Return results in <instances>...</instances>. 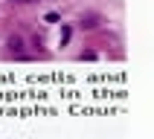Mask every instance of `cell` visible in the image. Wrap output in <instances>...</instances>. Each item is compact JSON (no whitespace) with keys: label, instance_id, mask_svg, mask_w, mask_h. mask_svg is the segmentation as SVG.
Segmentation results:
<instances>
[{"label":"cell","instance_id":"1","mask_svg":"<svg viewBox=\"0 0 154 139\" xmlns=\"http://www.w3.org/2000/svg\"><path fill=\"white\" fill-rule=\"evenodd\" d=\"M26 3H29V0H26Z\"/></svg>","mask_w":154,"mask_h":139}]
</instances>
